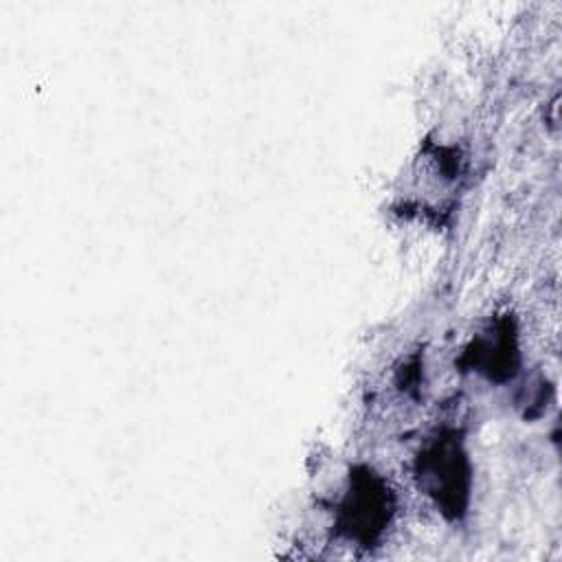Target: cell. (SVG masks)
<instances>
[{
  "label": "cell",
  "instance_id": "obj_1",
  "mask_svg": "<svg viewBox=\"0 0 562 562\" xmlns=\"http://www.w3.org/2000/svg\"><path fill=\"white\" fill-rule=\"evenodd\" d=\"M417 474L426 494L435 498L443 512L459 516L468 496V461L454 437H441L424 454H419Z\"/></svg>",
  "mask_w": 562,
  "mask_h": 562
},
{
  "label": "cell",
  "instance_id": "obj_2",
  "mask_svg": "<svg viewBox=\"0 0 562 562\" xmlns=\"http://www.w3.org/2000/svg\"><path fill=\"white\" fill-rule=\"evenodd\" d=\"M391 512L393 503L384 483L369 472L356 474L353 485L340 509L342 529L349 538L369 542L389 522Z\"/></svg>",
  "mask_w": 562,
  "mask_h": 562
}]
</instances>
